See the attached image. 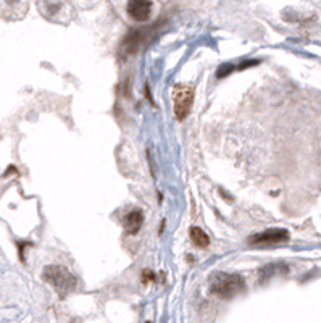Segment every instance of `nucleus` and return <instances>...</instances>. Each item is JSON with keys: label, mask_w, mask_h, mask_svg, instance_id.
Segmentation results:
<instances>
[{"label": "nucleus", "mask_w": 321, "mask_h": 323, "mask_svg": "<svg viewBox=\"0 0 321 323\" xmlns=\"http://www.w3.org/2000/svg\"><path fill=\"white\" fill-rule=\"evenodd\" d=\"M258 63H260V60H249V62H244L242 65H239L237 70H245V68H249V66H254Z\"/></svg>", "instance_id": "nucleus-12"}, {"label": "nucleus", "mask_w": 321, "mask_h": 323, "mask_svg": "<svg viewBox=\"0 0 321 323\" xmlns=\"http://www.w3.org/2000/svg\"><path fill=\"white\" fill-rule=\"evenodd\" d=\"M145 95H147V99H149L152 103H153V99H152V94H150V89H149V84H145Z\"/></svg>", "instance_id": "nucleus-14"}, {"label": "nucleus", "mask_w": 321, "mask_h": 323, "mask_svg": "<svg viewBox=\"0 0 321 323\" xmlns=\"http://www.w3.org/2000/svg\"><path fill=\"white\" fill-rule=\"evenodd\" d=\"M147 323H152V322H147Z\"/></svg>", "instance_id": "nucleus-16"}, {"label": "nucleus", "mask_w": 321, "mask_h": 323, "mask_svg": "<svg viewBox=\"0 0 321 323\" xmlns=\"http://www.w3.org/2000/svg\"><path fill=\"white\" fill-rule=\"evenodd\" d=\"M142 225H144V213H142L140 210H138V209L128 212L125 215V218H123V227H125L126 233L131 234V236L139 233Z\"/></svg>", "instance_id": "nucleus-7"}, {"label": "nucleus", "mask_w": 321, "mask_h": 323, "mask_svg": "<svg viewBox=\"0 0 321 323\" xmlns=\"http://www.w3.org/2000/svg\"><path fill=\"white\" fill-rule=\"evenodd\" d=\"M287 272H289V268H287L286 264H270V265L263 267L260 270V279H262V283H265L271 277L284 275V273H287Z\"/></svg>", "instance_id": "nucleus-8"}, {"label": "nucleus", "mask_w": 321, "mask_h": 323, "mask_svg": "<svg viewBox=\"0 0 321 323\" xmlns=\"http://www.w3.org/2000/svg\"><path fill=\"white\" fill-rule=\"evenodd\" d=\"M189 234H190V241H192L197 247L203 249V247H208V246H210V237H208V234H207L203 230H200L199 227H192V228H190Z\"/></svg>", "instance_id": "nucleus-9"}, {"label": "nucleus", "mask_w": 321, "mask_h": 323, "mask_svg": "<svg viewBox=\"0 0 321 323\" xmlns=\"http://www.w3.org/2000/svg\"><path fill=\"white\" fill-rule=\"evenodd\" d=\"M11 2H16V0H11Z\"/></svg>", "instance_id": "nucleus-15"}, {"label": "nucleus", "mask_w": 321, "mask_h": 323, "mask_svg": "<svg viewBox=\"0 0 321 323\" xmlns=\"http://www.w3.org/2000/svg\"><path fill=\"white\" fill-rule=\"evenodd\" d=\"M173 100H175V115L178 120H184L190 113L194 103V89L187 84H178L173 91Z\"/></svg>", "instance_id": "nucleus-4"}, {"label": "nucleus", "mask_w": 321, "mask_h": 323, "mask_svg": "<svg viewBox=\"0 0 321 323\" xmlns=\"http://www.w3.org/2000/svg\"><path fill=\"white\" fill-rule=\"evenodd\" d=\"M234 70H236V66H234L232 63L221 65L220 68L217 70V78H218V79H223V78H226V76H229Z\"/></svg>", "instance_id": "nucleus-10"}, {"label": "nucleus", "mask_w": 321, "mask_h": 323, "mask_svg": "<svg viewBox=\"0 0 321 323\" xmlns=\"http://www.w3.org/2000/svg\"><path fill=\"white\" fill-rule=\"evenodd\" d=\"M42 278L57 291L60 297H65L71 291H75L78 284L76 277L61 265H47L42 272Z\"/></svg>", "instance_id": "nucleus-2"}, {"label": "nucleus", "mask_w": 321, "mask_h": 323, "mask_svg": "<svg viewBox=\"0 0 321 323\" xmlns=\"http://www.w3.org/2000/svg\"><path fill=\"white\" fill-rule=\"evenodd\" d=\"M152 7H153L152 0H128L126 11L134 21L144 23L150 18Z\"/></svg>", "instance_id": "nucleus-6"}, {"label": "nucleus", "mask_w": 321, "mask_h": 323, "mask_svg": "<svg viewBox=\"0 0 321 323\" xmlns=\"http://www.w3.org/2000/svg\"><path fill=\"white\" fill-rule=\"evenodd\" d=\"M28 246H31V242H28V241H24V242H18V251H20V259H21V260H24V257H23V251H24V247H28Z\"/></svg>", "instance_id": "nucleus-13"}, {"label": "nucleus", "mask_w": 321, "mask_h": 323, "mask_svg": "<svg viewBox=\"0 0 321 323\" xmlns=\"http://www.w3.org/2000/svg\"><path fill=\"white\" fill-rule=\"evenodd\" d=\"M210 291L221 299H232L245 291V281L237 273H215L210 281Z\"/></svg>", "instance_id": "nucleus-1"}, {"label": "nucleus", "mask_w": 321, "mask_h": 323, "mask_svg": "<svg viewBox=\"0 0 321 323\" xmlns=\"http://www.w3.org/2000/svg\"><path fill=\"white\" fill-rule=\"evenodd\" d=\"M158 28V24H152L150 28L145 29H134V31L128 33L125 36V39L121 41L120 46V57L121 58H128L134 55L136 52L140 50V47L145 44V41H149L152 38L153 31Z\"/></svg>", "instance_id": "nucleus-3"}, {"label": "nucleus", "mask_w": 321, "mask_h": 323, "mask_svg": "<svg viewBox=\"0 0 321 323\" xmlns=\"http://www.w3.org/2000/svg\"><path fill=\"white\" fill-rule=\"evenodd\" d=\"M155 279H157V273L155 272L149 270V268L142 272V283H144V284L150 283V281H155Z\"/></svg>", "instance_id": "nucleus-11"}, {"label": "nucleus", "mask_w": 321, "mask_h": 323, "mask_svg": "<svg viewBox=\"0 0 321 323\" xmlns=\"http://www.w3.org/2000/svg\"><path fill=\"white\" fill-rule=\"evenodd\" d=\"M289 231L284 228H270L265 230L263 233H257L249 237L250 246H271V244H279V242L289 241Z\"/></svg>", "instance_id": "nucleus-5"}]
</instances>
